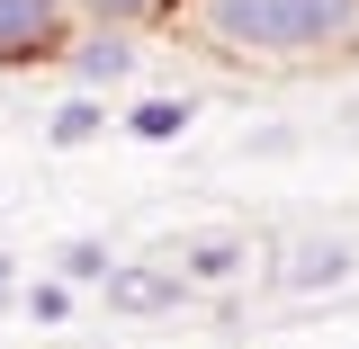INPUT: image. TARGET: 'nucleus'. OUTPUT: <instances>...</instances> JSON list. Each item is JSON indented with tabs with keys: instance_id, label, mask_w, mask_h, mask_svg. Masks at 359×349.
Returning a JSON list of instances; mask_svg holds the SVG:
<instances>
[{
	"instance_id": "1",
	"label": "nucleus",
	"mask_w": 359,
	"mask_h": 349,
	"mask_svg": "<svg viewBox=\"0 0 359 349\" xmlns=\"http://www.w3.org/2000/svg\"><path fill=\"white\" fill-rule=\"evenodd\" d=\"M189 54L233 72H323L359 63V0H171L162 18Z\"/></svg>"
},
{
	"instance_id": "2",
	"label": "nucleus",
	"mask_w": 359,
	"mask_h": 349,
	"mask_svg": "<svg viewBox=\"0 0 359 349\" xmlns=\"http://www.w3.org/2000/svg\"><path fill=\"white\" fill-rule=\"evenodd\" d=\"M72 27V0H0V63H63Z\"/></svg>"
},
{
	"instance_id": "3",
	"label": "nucleus",
	"mask_w": 359,
	"mask_h": 349,
	"mask_svg": "<svg viewBox=\"0 0 359 349\" xmlns=\"http://www.w3.org/2000/svg\"><path fill=\"white\" fill-rule=\"evenodd\" d=\"M135 63H144V45L126 36V27H72V45H63V72L90 90H108V81H126Z\"/></svg>"
},
{
	"instance_id": "4",
	"label": "nucleus",
	"mask_w": 359,
	"mask_h": 349,
	"mask_svg": "<svg viewBox=\"0 0 359 349\" xmlns=\"http://www.w3.org/2000/svg\"><path fill=\"white\" fill-rule=\"evenodd\" d=\"M99 296H108L117 313H171L180 296H189V278H180V269H126V260H117Z\"/></svg>"
},
{
	"instance_id": "5",
	"label": "nucleus",
	"mask_w": 359,
	"mask_h": 349,
	"mask_svg": "<svg viewBox=\"0 0 359 349\" xmlns=\"http://www.w3.org/2000/svg\"><path fill=\"white\" fill-rule=\"evenodd\" d=\"M243 260H252V242H243V233H198V242H180V251H171V269L189 278V287H198V278L216 287V278H233Z\"/></svg>"
},
{
	"instance_id": "6",
	"label": "nucleus",
	"mask_w": 359,
	"mask_h": 349,
	"mask_svg": "<svg viewBox=\"0 0 359 349\" xmlns=\"http://www.w3.org/2000/svg\"><path fill=\"white\" fill-rule=\"evenodd\" d=\"M341 278H351V242H297L278 269V287H341Z\"/></svg>"
},
{
	"instance_id": "7",
	"label": "nucleus",
	"mask_w": 359,
	"mask_h": 349,
	"mask_svg": "<svg viewBox=\"0 0 359 349\" xmlns=\"http://www.w3.org/2000/svg\"><path fill=\"white\" fill-rule=\"evenodd\" d=\"M189 126H198V99H144V108L126 117V134H135V143H180Z\"/></svg>"
},
{
	"instance_id": "8",
	"label": "nucleus",
	"mask_w": 359,
	"mask_h": 349,
	"mask_svg": "<svg viewBox=\"0 0 359 349\" xmlns=\"http://www.w3.org/2000/svg\"><path fill=\"white\" fill-rule=\"evenodd\" d=\"M72 18H81V27H162V18H171V0H72Z\"/></svg>"
},
{
	"instance_id": "9",
	"label": "nucleus",
	"mask_w": 359,
	"mask_h": 349,
	"mask_svg": "<svg viewBox=\"0 0 359 349\" xmlns=\"http://www.w3.org/2000/svg\"><path fill=\"white\" fill-rule=\"evenodd\" d=\"M90 134H108V108H99V99H72V108H54L45 143H63V152H72V143H90Z\"/></svg>"
},
{
	"instance_id": "10",
	"label": "nucleus",
	"mask_w": 359,
	"mask_h": 349,
	"mask_svg": "<svg viewBox=\"0 0 359 349\" xmlns=\"http://www.w3.org/2000/svg\"><path fill=\"white\" fill-rule=\"evenodd\" d=\"M54 269H63V287H108V242H63V251H54Z\"/></svg>"
},
{
	"instance_id": "11",
	"label": "nucleus",
	"mask_w": 359,
	"mask_h": 349,
	"mask_svg": "<svg viewBox=\"0 0 359 349\" xmlns=\"http://www.w3.org/2000/svg\"><path fill=\"white\" fill-rule=\"evenodd\" d=\"M27 322H72V287L63 278H36L27 287Z\"/></svg>"
},
{
	"instance_id": "12",
	"label": "nucleus",
	"mask_w": 359,
	"mask_h": 349,
	"mask_svg": "<svg viewBox=\"0 0 359 349\" xmlns=\"http://www.w3.org/2000/svg\"><path fill=\"white\" fill-rule=\"evenodd\" d=\"M9 296H18V260L0 251V305H9Z\"/></svg>"
}]
</instances>
